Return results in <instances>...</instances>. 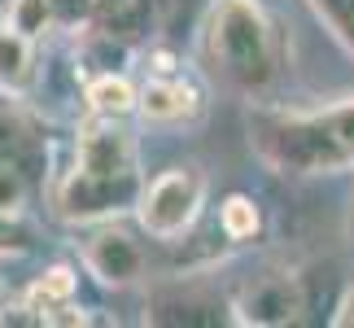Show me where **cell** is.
I'll use <instances>...</instances> for the list:
<instances>
[{
  "label": "cell",
  "instance_id": "6da1fadb",
  "mask_svg": "<svg viewBox=\"0 0 354 328\" xmlns=\"http://www.w3.org/2000/svg\"><path fill=\"white\" fill-rule=\"evenodd\" d=\"M145 193L140 180V149L127 131V118L88 114L75 131V162L53 188V210L66 224H101L136 210Z\"/></svg>",
  "mask_w": 354,
  "mask_h": 328
},
{
  "label": "cell",
  "instance_id": "7a4b0ae2",
  "mask_svg": "<svg viewBox=\"0 0 354 328\" xmlns=\"http://www.w3.org/2000/svg\"><path fill=\"white\" fill-rule=\"evenodd\" d=\"M201 71L232 97H271L284 75V39L263 0H210L201 22Z\"/></svg>",
  "mask_w": 354,
  "mask_h": 328
},
{
  "label": "cell",
  "instance_id": "3957f363",
  "mask_svg": "<svg viewBox=\"0 0 354 328\" xmlns=\"http://www.w3.org/2000/svg\"><path fill=\"white\" fill-rule=\"evenodd\" d=\"M250 149L280 175H342L354 171L346 145L337 131L324 122L319 109H280V105H258L250 109Z\"/></svg>",
  "mask_w": 354,
  "mask_h": 328
},
{
  "label": "cell",
  "instance_id": "277c9868",
  "mask_svg": "<svg viewBox=\"0 0 354 328\" xmlns=\"http://www.w3.org/2000/svg\"><path fill=\"white\" fill-rule=\"evenodd\" d=\"M206 175L201 167H171L145 184L140 201H136V224H140L153 241H180L193 232L206 206Z\"/></svg>",
  "mask_w": 354,
  "mask_h": 328
},
{
  "label": "cell",
  "instance_id": "5b68a950",
  "mask_svg": "<svg viewBox=\"0 0 354 328\" xmlns=\"http://www.w3.org/2000/svg\"><path fill=\"white\" fill-rule=\"evenodd\" d=\"M306 311V293L302 280L284 267H267L250 276L232 293V324H254V328H280V324H297Z\"/></svg>",
  "mask_w": 354,
  "mask_h": 328
},
{
  "label": "cell",
  "instance_id": "8992f818",
  "mask_svg": "<svg viewBox=\"0 0 354 328\" xmlns=\"http://www.w3.org/2000/svg\"><path fill=\"white\" fill-rule=\"evenodd\" d=\"M79 258H84L88 276H97L105 289H131L145 280V250L118 219H101L88 224L84 241H79Z\"/></svg>",
  "mask_w": 354,
  "mask_h": 328
},
{
  "label": "cell",
  "instance_id": "52a82bcc",
  "mask_svg": "<svg viewBox=\"0 0 354 328\" xmlns=\"http://www.w3.org/2000/svg\"><path fill=\"white\" fill-rule=\"evenodd\" d=\"M149 324H227L232 320V298L206 289L197 276H171L158 284L145 302Z\"/></svg>",
  "mask_w": 354,
  "mask_h": 328
},
{
  "label": "cell",
  "instance_id": "ba28073f",
  "mask_svg": "<svg viewBox=\"0 0 354 328\" xmlns=\"http://www.w3.org/2000/svg\"><path fill=\"white\" fill-rule=\"evenodd\" d=\"M0 167L22 171L31 184H44L48 171V136L26 109V97L0 92Z\"/></svg>",
  "mask_w": 354,
  "mask_h": 328
},
{
  "label": "cell",
  "instance_id": "9c48e42d",
  "mask_svg": "<svg viewBox=\"0 0 354 328\" xmlns=\"http://www.w3.org/2000/svg\"><path fill=\"white\" fill-rule=\"evenodd\" d=\"M136 114L153 127H184V122L201 118V92L184 75H149L140 84Z\"/></svg>",
  "mask_w": 354,
  "mask_h": 328
},
{
  "label": "cell",
  "instance_id": "30bf717a",
  "mask_svg": "<svg viewBox=\"0 0 354 328\" xmlns=\"http://www.w3.org/2000/svg\"><path fill=\"white\" fill-rule=\"evenodd\" d=\"M39 39H26L18 35L13 26H0V92L9 97H35L39 88V53H35Z\"/></svg>",
  "mask_w": 354,
  "mask_h": 328
},
{
  "label": "cell",
  "instance_id": "8fae6325",
  "mask_svg": "<svg viewBox=\"0 0 354 328\" xmlns=\"http://www.w3.org/2000/svg\"><path fill=\"white\" fill-rule=\"evenodd\" d=\"M140 88L131 84L122 71H105V75H88L84 79V105L97 118H131Z\"/></svg>",
  "mask_w": 354,
  "mask_h": 328
},
{
  "label": "cell",
  "instance_id": "7c38bea8",
  "mask_svg": "<svg viewBox=\"0 0 354 328\" xmlns=\"http://www.w3.org/2000/svg\"><path fill=\"white\" fill-rule=\"evenodd\" d=\"M75 293H79V276L71 267H48L44 276H39L31 289H26V302H31L39 316H44V324H48V311H57V307H66V302H75Z\"/></svg>",
  "mask_w": 354,
  "mask_h": 328
},
{
  "label": "cell",
  "instance_id": "4fadbf2b",
  "mask_svg": "<svg viewBox=\"0 0 354 328\" xmlns=\"http://www.w3.org/2000/svg\"><path fill=\"white\" fill-rule=\"evenodd\" d=\"M219 232H223L227 241H236V245L258 241V232H263V210H258V201L245 197V193L223 197V206H219Z\"/></svg>",
  "mask_w": 354,
  "mask_h": 328
},
{
  "label": "cell",
  "instance_id": "5bb4252c",
  "mask_svg": "<svg viewBox=\"0 0 354 328\" xmlns=\"http://www.w3.org/2000/svg\"><path fill=\"white\" fill-rule=\"evenodd\" d=\"M302 5L315 13V22L354 57V0H302Z\"/></svg>",
  "mask_w": 354,
  "mask_h": 328
},
{
  "label": "cell",
  "instance_id": "9a60e30c",
  "mask_svg": "<svg viewBox=\"0 0 354 328\" xmlns=\"http://www.w3.org/2000/svg\"><path fill=\"white\" fill-rule=\"evenodd\" d=\"M18 35L26 39H44L48 31H57V18H53V0H9V22Z\"/></svg>",
  "mask_w": 354,
  "mask_h": 328
},
{
  "label": "cell",
  "instance_id": "2e32d148",
  "mask_svg": "<svg viewBox=\"0 0 354 328\" xmlns=\"http://www.w3.org/2000/svg\"><path fill=\"white\" fill-rule=\"evenodd\" d=\"M53 18H57V31L79 35V31H88V26H97L101 0H53Z\"/></svg>",
  "mask_w": 354,
  "mask_h": 328
},
{
  "label": "cell",
  "instance_id": "e0dca14e",
  "mask_svg": "<svg viewBox=\"0 0 354 328\" xmlns=\"http://www.w3.org/2000/svg\"><path fill=\"white\" fill-rule=\"evenodd\" d=\"M31 180H26L22 171H13V167H0V215H13V219H22L26 206H31Z\"/></svg>",
  "mask_w": 354,
  "mask_h": 328
},
{
  "label": "cell",
  "instance_id": "ac0fdd59",
  "mask_svg": "<svg viewBox=\"0 0 354 328\" xmlns=\"http://www.w3.org/2000/svg\"><path fill=\"white\" fill-rule=\"evenodd\" d=\"M319 114H324V122L337 131V140L346 145V154H350V162H354V97H350V101L319 105Z\"/></svg>",
  "mask_w": 354,
  "mask_h": 328
},
{
  "label": "cell",
  "instance_id": "d6986e66",
  "mask_svg": "<svg viewBox=\"0 0 354 328\" xmlns=\"http://www.w3.org/2000/svg\"><path fill=\"white\" fill-rule=\"evenodd\" d=\"M31 250V228L13 215H0V258H18Z\"/></svg>",
  "mask_w": 354,
  "mask_h": 328
},
{
  "label": "cell",
  "instance_id": "ffe728a7",
  "mask_svg": "<svg viewBox=\"0 0 354 328\" xmlns=\"http://www.w3.org/2000/svg\"><path fill=\"white\" fill-rule=\"evenodd\" d=\"M5 324H13V328H44V316L22 298V302H5V307H0V328H5Z\"/></svg>",
  "mask_w": 354,
  "mask_h": 328
},
{
  "label": "cell",
  "instance_id": "44dd1931",
  "mask_svg": "<svg viewBox=\"0 0 354 328\" xmlns=\"http://www.w3.org/2000/svg\"><path fill=\"white\" fill-rule=\"evenodd\" d=\"M337 328H354V284L342 293V302H337V316H333Z\"/></svg>",
  "mask_w": 354,
  "mask_h": 328
},
{
  "label": "cell",
  "instance_id": "7402d4cb",
  "mask_svg": "<svg viewBox=\"0 0 354 328\" xmlns=\"http://www.w3.org/2000/svg\"><path fill=\"white\" fill-rule=\"evenodd\" d=\"M9 22V0H0V26Z\"/></svg>",
  "mask_w": 354,
  "mask_h": 328
},
{
  "label": "cell",
  "instance_id": "603a6c76",
  "mask_svg": "<svg viewBox=\"0 0 354 328\" xmlns=\"http://www.w3.org/2000/svg\"><path fill=\"white\" fill-rule=\"evenodd\" d=\"M350 241H354V206H350Z\"/></svg>",
  "mask_w": 354,
  "mask_h": 328
}]
</instances>
